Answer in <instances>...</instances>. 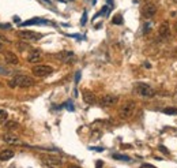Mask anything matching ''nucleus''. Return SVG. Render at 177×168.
<instances>
[{"label":"nucleus","instance_id":"b1692460","mask_svg":"<svg viewBox=\"0 0 177 168\" xmlns=\"http://www.w3.org/2000/svg\"><path fill=\"white\" fill-rule=\"evenodd\" d=\"M65 107H67L68 111H74V109H75V108H74V104H72L71 101H67V103H65Z\"/></svg>","mask_w":177,"mask_h":168},{"label":"nucleus","instance_id":"f3484780","mask_svg":"<svg viewBox=\"0 0 177 168\" xmlns=\"http://www.w3.org/2000/svg\"><path fill=\"white\" fill-rule=\"evenodd\" d=\"M4 127L7 130H17L18 127H19V125H18L17 122H14V120H8V122L4 125Z\"/></svg>","mask_w":177,"mask_h":168},{"label":"nucleus","instance_id":"a878e982","mask_svg":"<svg viewBox=\"0 0 177 168\" xmlns=\"http://www.w3.org/2000/svg\"><path fill=\"white\" fill-rule=\"evenodd\" d=\"M148 31H150V25H148V23H146V25H144V30H143V34H147Z\"/></svg>","mask_w":177,"mask_h":168},{"label":"nucleus","instance_id":"4be33fe9","mask_svg":"<svg viewBox=\"0 0 177 168\" xmlns=\"http://www.w3.org/2000/svg\"><path fill=\"white\" fill-rule=\"evenodd\" d=\"M8 118V113L4 109H0V122H6Z\"/></svg>","mask_w":177,"mask_h":168},{"label":"nucleus","instance_id":"2eb2a0df","mask_svg":"<svg viewBox=\"0 0 177 168\" xmlns=\"http://www.w3.org/2000/svg\"><path fill=\"white\" fill-rule=\"evenodd\" d=\"M83 101L86 104H96V94L90 90H83Z\"/></svg>","mask_w":177,"mask_h":168},{"label":"nucleus","instance_id":"39448f33","mask_svg":"<svg viewBox=\"0 0 177 168\" xmlns=\"http://www.w3.org/2000/svg\"><path fill=\"white\" fill-rule=\"evenodd\" d=\"M36 77H40V78H44V77H48L53 72V68L50 66H44V64H38V66H34L33 70H31Z\"/></svg>","mask_w":177,"mask_h":168},{"label":"nucleus","instance_id":"4468645a","mask_svg":"<svg viewBox=\"0 0 177 168\" xmlns=\"http://www.w3.org/2000/svg\"><path fill=\"white\" fill-rule=\"evenodd\" d=\"M41 60V51L40 49H33L27 56V62L29 63H37Z\"/></svg>","mask_w":177,"mask_h":168},{"label":"nucleus","instance_id":"2f4dec72","mask_svg":"<svg viewBox=\"0 0 177 168\" xmlns=\"http://www.w3.org/2000/svg\"><path fill=\"white\" fill-rule=\"evenodd\" d=\"M41 2H44L45 4H48V6H52V3H50V0H41Z\"/></svg>","mask_w":177,"mask_h":168},{"label":"nucleus","instance_id":"f704fd0d","mask_svg":"<svg viewBox=\"0 0 177 168\" xmlns=\"http://www.w3.org/2000/svg\"><path fill=\"white\" fill-rule=\"evenodd\" d=\"M14 21L17 22V23H19V18H18V17H15V18H14Z\"/></svg>","mask_w":177,"mask_h":168},{"label":"nucleus","instance_id":"6ab92c4d","mask_svg":"<svg viewBox=\"0 0 177 168\" xmlns=\"http://www.w3.org/2000/svg\"><path fill=\"white\" fill-rule=\"evenodd\" d=\"M163 113L166 115H177V108H173V107H166L163 109Z\"/></svg>","mask_w":177,"mask_h":168},{"label":"nucleus","instance_id":"c9c22d12","mask_svg":"<svg viewBox=\"0 0 177 168\" xmlns=\"http://www.w3.org/2000/svg\"><path fill=\"white\" fill-rule=\"evenodd\" d=\"M108 3H109V4H110V6H112V4H113V2H112V0H108Z\"/></svg>","mask_w":177,"mask_h":168},{"label":"nucleus","instance_id":"dca6fc26","mask_svg":"<svg viewBox=\"0 0 177 168\" xmlns=\"http://www.w3.org/2000/svg\"><path fill=\"white\" fill-rule=\"evenodd\" d=\"M14 150L12 149H4V150L0 152V161H7L10 158L14 157Z\"/></svg>","mask_w":177,"mask_h":168},{"label":"nucleus","instance_id":"5701e85b","mask_svg":"<svg viewBox=\"0 0 177 168\" xmlns=\"http://www.w3.org/2000/svg\"><path fill=\"white\" fill-rule=\"evenodd\" d=\"M86 22H87V11H85V12H83V15H82L81 25H82V26H85V25H86Z\"/></svg>","mask_w":177,"mask_h":168},{"label":"nucleus","instance_id":"9d476101","mask_svg":"<svg viewBox=\"0 0 177 168\" xmlns=\"http://www.w3.org/2000/svg\"><path fill=\"white\" fill-rule=\"evenodd\" d=\"M3 55H4V59L8 64H18L19 63L18 56L14 52H11V51H6V52H3Z\"/></svg>","mask_w":177,"mask_h":168},{"label":"nucleus","instance_id":"4c0bfd02","mask_svg":"<svg viewBox=\"0 0 177 168\" xmlns=\"http://www.w3.org/2000/svg\"><path fill=\"white\" fill-rule=\"evenodd\" d=\"M172 2H173V3H176V4H177V0H172Z\"/></svg>","mask_w":177,"mask_h":168},{"label":"nucleus","instance_id":"9b49d317","mask_svg":"<svg viewBox=\"0 0 177 168\" xmlns=\"http://www.w3.org/2000/svg\"><path fill=\"white\" fill-rule=\"evenodd\" d=\"M3 139H4V142H7V144H10V145H19V146H23L25 145L19 138L15 137V135H12V134H4Z\"/></svg>","mask_w":177,"mask_h":168},{"label":"nucleus","instance_id":"a211bd4d","mask_svg":"<svg viewBox=\"0 0 177 168\" xmlns=\"http://www.w3.org/2000/svg\"><path fill=\"white\" fill-rule=\"evenodd\" d=\"M17 48H18V49H19L21 52H22V51H26V49H29V48H30V45L26 43V41H21V43H17Z\"/></svg>","mask_w":177,"mask_h":168},{"label":"nucleus","instance_id":"412c9836","mask_svg":"<svg viewBox=\"0 0 177 168\" xmlns=\"http://www.w3.org/2000/svg\"><path fill=\"white\" fill-rule=\"evenodd\" d=\"M113 158H116V160H123V161H129L131 158L128 156H125V154H113Z\"/></svg>","mask_w":177,"mask_h":168},{"label":"nucleus","instance_id":"aec40b11","mask_svg":"<svg viewBox=\"0 0 177 168\" xmlns=\"http://www.w3.org/2000/svg\"><path fill=\"white\" fill-rule=\"evenodd\" d=\"M112 23L113 25H121L123 23V17L121 15H115V17H113V19H112Z\"/></svg>","mask_w":177,"mask_h":168},{"label":"nucleus","instance_id":"f8f14e48","mask_svg":"<svg viewBox=\"0 0 177 168\" xmlns=\"http://www.w3.org/2000/svg\"><path fill=\"white\" fill-rule=\"evenodd\" d=\"M31 25H50V22L48 19H42V18H33V19L21 23V26H31Z\"/></svg>","mask_w":177,"mask_h":168},{"label":"nucleus","instance_id":"0eeeda50","mask_svg":"<svg viewBox=\"0 0 177 168\" xmlns=\"http://www.w3.org/2000/svg\"><path fill=\"white\" fill-rule=\"evenodd\" d=\"M18 37L25 41H37L42 37V34L36 33V31H30V30H21L18 31Z\"/></svg>","mask_w":177,"mask_h":168},{"label":"nucleus","instance_id":"cd10ccee","mask_svg":"<svg viewBox=\"0 0 177 168\" xmlns=\"http://www.w3.org/2000/svg\"><path fill=\"white\" fill-rule=\"evenodd\" d=\"M79 79H81V71H78L77 75H75V82H77V84L79 82Z\"/></svg>","mask_w":177,"mask_h":168},{"label":"nucleus","instance_id":"7ed1b4c3","mask_svg":"<svg viewBox=\"0 0 177 168\" xmlns=\"http://www.w3.org/2000/svg\"><path fill=\"white\" fill-rule=\"evenodd\" d=\"M135 101H125L124 104H123L121 107H120L119 109V116L121 119H128L132 116V113H134L135 111Z\"/></svg>","mask_w":177,"mask_h":168},{"label":"nucleus","instance_id":"c85d7f7f","mask_svg":"<svg viewBox=\"0 0 177 168\" xmlns=\"http://www.w3.org/2000/svg\"><path fill=\"white\" fill-rule=\"evenodd\" d=\"M90 149H91V150H96V152H102L104 150L102 148H90Z\"/></svg>","mask_w":177,"mask_h":168},{"label":"nucleus","instance_id":"ea45409f","mask_svg":"<svg viewBox=\"0 0 177 168\" xmlns=\"http://www.w3.org/2000/svg\"><path fill=\"white\" fill-rule=\"evenodd\" d=\"M176 27H177V25H176Z\"/></svg>","mask_w":177,"mask_h":168},{"label":"nucleus","instance_id":"20e7f679","mask_svg":"<svg viewBox=\"0 0 177 168\" xmlns=\"http://www.w3.org/2000/svg\"><path fill=\"white\" fill-rule=\"evenodd\" d=\"M40 158H41V161H42V164L49 166V167H59L63 164L61 158L57 156H52V154H41Z\"/></svg>","mask_w":177,"mask_h":168},{"label":"nucleus","instance_id":"f03ea898","mask_svg":"<svg viewBox=\"0 0 177 168\" xmlns=\"http://www.w3.org/2000/svg\"><path fill=\"white\" fill-rule=\"evenodd\" d=\"M135 93L140 97H144V99H151V97L155 96V89L153 86H150L148 84H143V82H139V84L135 85Z\"/></svg>","mask_w":177,"mask_h":168},{"label":"nucleus","instance_id":"58836bf2","mask_svg":"<svg viewBox=\"0 0 177 168\" xmlns=\"http://www.w3.org/2000/svg\"><path fill=\"white\" fill-rule=\"evenodd\" d=\"M3 48V45H2V43H0V49H2Z\"/></svg>","mask_w":177,"mask_h":168},{"label":"nucleus","instance_id":"72a5a7b5","mask_svg":"<svg viewBox=\"0 0 177 168\" xmlns=\"http://www.w3.org/2000/svg\"><path fill=\"white\" fill-rule=\"evenodd\" d=\"M144 67H147V68H150L151 66H150V63H144Z\"/></svg>","mask_w":177,"mask_h":168},{"label":"nucleus","instance_id":"473e14b6","mask_svg":"<svg viewBox=\"0 0 177 168\" xmlns=\"http://www.w3.org/2000/svg\"><path fill=\"white\" fill-rule=\"evenodd\" d=\"M102 164H104V163H102V161H101V160H100V161H98V163H97V167H101V166H102Z\"/></svg>","mask_w":177,"mask_h":168},{"label":"nucleus","instance_id":"393cba45","mask_svg":"<svg viewBox=\"0 0 177 168\" xmlns=\"http://www.w3.org/2000/svg\"><path fill=\"white\" fill-rule=\"evenodd\" d=\"M0 29H11L10 23H0Z\"/></svg>","mask_w":177,"mask_h":168},{"label":"nucleus","instance_id":"7c9ffc66","mask_svg":"<svg viewBox=\"0 0 177 168\" xmlns=\"http://www.w3.org/2000/svg\"><path fill=\"white\" fill-rule=\"evenodd\" d=\"M6 72H7V71H6L4 68H2V67H0V74H2V75H7V74H6Z\"/></svg>","mask_w":177,"mask_h":168},{"label":"nucleus","instance_id":"c756f323","mask_svg":"<svg viewBox=\"0 0 177 168\" xmlns=\"http://www.w3.org/2000/svg\"><path fill=\"white\" fill-rule=\"evenodd\" d=\"M159 150H162V152H163V153H166V154H167V153H169V152H167V150H166V148H165V146H159Z\"/></svg>","mask_w":177,"mask_h":168},{"label":"nucleus","instance_id":"f257e3e1","mask_svg":"<svg viewBox=\"0 0 177 168\" xmlns=\"http://www.w3.org/2000/svg\"><path fill=\"white\" fill-rule=\"evenodd\" d=\"M34 85V79L27 77V75H15L14 78L8 82L10 88H30Z\"/></svg>","mask_w":177,"mask_h":168},{"label":"nucleus","instance_id":"e433bc0d","mask_svg":"<svg viewBox=\"0 0 177 168\" xmlns=\"http://www.w3.org/2000/svg\"><path fill=\"white\" fill-rule=\"evenodd\" d=\"M175 100L177 101V92H176V93H175Z\"/></svg>","mask_w":177,"mask_h":168},{"label":"nucleus","instance_id":"bb28decb","mask_svg":"<svg viewBox=\"0 0 177 168\" xmlns=\"http://www.w3.org/2000/svg\"><path fill=\"white\" fill-rule=\"evenodd\" d=\"M0 43H10V41H8L7 37H4V36H2V34H0Z\"/></svg>","mask_w":177,"mask_h":168},{"label":"nucleus","instance_id":"ddd939ff","mask_svg":"<svg viewBox=\"0 0 177 168\" xmlns=\"http://www.w3.org/2000/svg\"><path fill=\"white\" fill-rule=\"evenodd\" d=\"M169 31H170V27H169V22L165 21L162 22V23L159 25V29H158V34H159V37H167L169 36Z\"/></svg>","mask_w":177,"mask_h":168},{"label":"nucleus","instance_id":"6e6552de","mask_svg":"<svg viewBox=\"0 0 177 168\" xmlns=\"http://www.w3.org/2000/svg\"><path fill=\"white\" fill-rule=\"evenodd\" d=\"M142 14H143L144 18L150 19V18H153L154 15L157 14V6L153 4V3H146V4L142 7Z\"/></svg>","mask_w":177,"mask_h":168},{"label":"nucleus","instance_id":"1a4fd4ad","mask_svg":"<svg viewBox=\"0 0 177 168\" xmlns=\"http://www.w3.org/2000/svg\"><path fill=\"white\" fill-rule=\"evenodd\" d=\"M56 59L61 60L63 63H68L69 60L74 58V52H71V51H63V52H59L55 55Z\"/></svg>","mask_w":177,"mask_h":168},{"label":"nucleus","instance_id":"423d86ee","mask_svg":"<svg viewBox=\"0 0 177 168\" xmlns=\"http://www.w3.org/2000/svg\"><path fill=\"white\" fill-rule=\"evenodd\" d=\"M117 103H119V96H115V94H105V96H102V99L100 100V105L105 107V108L115 107Z\"/></svg>","mask_w":177,"mask_h":168}]
</instances>
